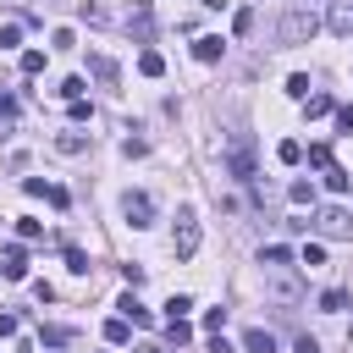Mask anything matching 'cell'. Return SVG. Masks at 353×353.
Here are the masks:
<instances>
[{
  "label": "cell",
  "instance_id": "obj_35",
  "mask_svg": "<svg viewBox=\"0 0 353 353\" xmlns=\"http://www.w3.org/2000/svg\"><path fill=\"white\" fill-rule=\"evenodd\" d=\"M331 116H336V132H353V105H336Z\"/></svg>",
  "mask_w": 353,
  "mask_h": 353
},
{
  "label": "cell",
  "instance_id": "obj_5",
  "mask_svg": "<svg viewBox=\"0 0 353 353\" xmlns=\"http://www.w3.org/2000/svg\"><path fill=\"white\" fill-rule=\"evenodd\" d=\"M121 215H127L132 226H154V199H149V193H127V199H121Z\"/></svg>",
  "mask_w": 353,
  "mask_h": 353
},
{
  "label": "cell",
  "instance_id": "obj_13",
  "mask_svg": "<svg viewBox=\"0 0 353 353\" xmlns=\"http://www.w3.org/2000/svg\"><path fill=\"white\" fill-rule=\"evenodd\" d=\"M127 336H132V325H127L121 314H116V320H105V342H110V347H127Z\"/></svg>",
  "mask_w": 353,
  "mask_h": 353
},
{
  "label": "cell",
  "instance_id": "obj_19",
  "mask_svg": "<svg viewBox=\"0 0 353 353\" xmlns=\"http://www.w3.org/2000/svg\"><path fill=\"white\" fill-rule=\"evenodd\" d=\"M55 149H61V154H83V149H88V138H83V132H61V138H55Z\"/></svg>",
  "mask_w": 353,
  "mask_h": 353
},
{
  "label": "cell",
  "instance_id": "obj_23",
  "mask_svg": "<svg viewBox=\"0 0 353 353\" xmlns=\"http://www.w3.org/2000/svg\"><path fill=\"white\" fill-rule=\"evenodd\" d=\"M188 336H193V325H188V320H165V342H176V347H182Z\"/></svg>",
  "mask_w": 353,
  "mask_h": 353
},
{
  "label": "cell",
  "instance_id": "obj_31",
  "mask_svg": "<svg viewBox=\"0 0 353 353\" xmlns=\"http://www.w3.org/2000/svg\"><path fill=\"white\" fill-rule=\"evenodd\" d=\"M83 88H88L83 77H66V83H61V99H83Z\"/></svg>",
  "mask_w": 353,
  "mask_h": 353
},
{
  "label": "cell",
  "instance_id": "obj_15",
  "mask_svg": "<svg viewBox=\"0 0 353 353\" xmlns=\"http://www.w3.org/2000/svg\"><path fill=\"white\" fill-rule=\"evenodd\" d=\"M276 160H281V165H298V160H303V143H298V138H281V143H276Z\"/></svg>",
  "mask_w": 353,
  "mask_h": 353
},
{
  "label": "cell",
  "instance_id": "obj_4",
  "mask_svg": "<svg viewBox=\"0 0 353 353\" xmlns=\"http://www.w3.org/2000/svg\"><path fill=\"white\" fill-rule=\"evenodd\" d=\"M314 232H325V237H353V215H347L342 204H325V210L314 215Z\"/></svg>",
  "mask_w": 353,
  "mask_h": 353
},
{
  "label": "cell",
  "instance_id": "obj_27",
  "mask_svg": "<svg viewBox=\"0 0 353 353\" xmlns=\"http://www.w3.org/2000/svg\"><path fill=\"white\" fill-rule=\"evenodd\" d=\"M287 199H292V204H314V182H292Z\"/></svg>",
  "mask_w": 353,
  "mask_h": 353
},
{
  "label": "cell",
  "instance_id": "obj_32",
  "mask_svg": "<svg viewBox=\"0 0 353 353\" xmlns=\"http://www.w3.org/2000/svg\"><path fill=\"white\" fill-rule=\"evenodd\" d=\"M66 116H72V121H88L94 110H88V99H66Z\"/></svg>",
  "mask_w": 353,
  "mask_h": 353
},
{
  "label": "cell",
  "instance_id": "obj_21",
  "mask_svg": "<svg viewBox=\"0 0 353 353\" xmlns=\"http://www.w3.org/2000/svg\"><path fill=\"white\" fill-rule=\"evenodd\" d=\"M320 309H325V314H342V309H347V292H342V287L320 292Z\"/></svg>",
  "mask_w": 353,
  "mask_h": 353
},
{
  "label": "cell",
  "instance_id": "obj_39",
  "mask_svg": "<svg viewBox=\"0 0 353 353\" xmlns=\"http://www.w3.org/2000/svg\"><path fill=\"white\" fill-rule=\"evenodd\" d=\"M292 353H320V342H314V336H303V342H298Z\"/></svg>",
  "mask_w": 353,
  "mask_h": 353
},
{
  "label": "cell",
  "instance_id": "obj_17",
  "mask_svg": "<svg viewBox=\"0 0 353 353\" xmlns=\"http://www.w3.org/2000/svg\"><path fill=\"white\" fill-rule=\"evenodd\" d=\"M17 237H22V243H39V237H44V221H33V215H17Z\"/></svg>",
  "mask_w": 353,
  "mask_h": 353
},
{
  "label": "cell",
  "instance_id": "obj_8",
  "mask_svg": "<svg viewBox=\"0 0 353 353\" xmlns=\"http://www.w3.org/2000/svg\"><path fill=\"white\" fill-rule=\"evenodd\" d=\"M193 55L210 66V61H221V55H226V39H221V33H199V39H193Z\"/></svg>",
  "mask_w": 353,
  "mask_h": 353
},
{
  "label": "cell",
  "instance_id": "obj_12",
  "mask_svg": "<svg viewBox=\"0 0 353 353\" xmlns=\"http://www.w3.org/2000/svg\"><path fill=\"white\" fill-rule=\"evenodd\" d=\"M243 347H248V353H276V336H270L265 325H254V331L243 336Z\"/></svg>",
  "mask_w": 353,
  "mask_h": 353
},
{
  "label": "cell",
  "instance_id": "obj_2",
  "mask_svg": "<svg viewBox=\"0 0 353 353\" xmlns=\"http://www.w3.org/2000/svg\"><path fill=\"white\" fill-rule=\"evenodd\" d=\"M226 171H232L237 182H254V138H248V132H232V138H226Z\"/></svg>",
  "mask_w": 353,
  "mask_h": 353
},
{
  "label": "cell",
  "instance_id": "obj_37",
  "mask_svg": "<svg viewBox=\"0 0 353 353\" xmlns=\"http://www.w3.org/2000/svg\"><path fill=\"white\" fill-rule=\"evenodd\" d=\"M309 160H314V165L325 171V165H331V149H325V143H309Z\"/></svg>",
  "mask_w": 353,
  "mask_h": 353
},
{
  "label": "cell",
  "instance_id": "obj_33",
  "mask_svg": "<svg viewBox=\"0 0 353 353\" xmlns=\"http://www.w3.org/2000/svg\"><path fill=\"white\" fill-rule=\"evenodd\" d=\"M298 259H303V265H309V270H314V265H325V248H320V243H309V248H303V254H298Z\"/></svg>",
  "mask_w": 353,
  "mask_h": 353
},
{
  "label": "cell",
  "instance_id": "obj_30",
  "mask_svg": "<svg viewBox=\"0 0 353 353\" xmlns=\"http://www.w3.org/2000/svg\"><path fill=\"white\" fill-rule=\"evenodd\" d=\"M50 44H55V50H77V33H72V28H55V39H50Z\"/></svg>",
  "mask_w": 353,
  "mask_h": 353
},
{
  "label": "cell",
  "instance_id": "obj_34",
  "mask_svg": "<svg viewBox=\"0 0 353 353\" xmlns=\"http://www.w3.org/2000/svg\"><path fill=\"white\" fill-rule=\"evenodd\" d=\"M66 265H72L77 276H88V254H83V248H66Z\"/></svg>",
  "mask_w": 353,
  "mask_h": 353
},
{
  "label": "cell",
  "instance_id": "obj_7",
  "mask_svg": "<svg viewBox=\"0 0 353 353\" xmlns=\"http://www.w3.org/2000/svg\"><path fill=\"white\" fill-rule=\"evenodd\" d=\"M0 276L6 281H28V254L11 243V248H0Z\"/></svg>",
  "mask_w": 353,
  "mask_h": 353
},
{
  "label": "cell",
  "instance_id": "obj_24",
  "mask_svg": "<svg viewBox=\"0 0 353 353\" xmlns=\"http://www.w3.org/2000/svg\"><path fill=\"white\" fill-rule=\"evenodd\" d=\"M72 342V325H44V347H66Z\"/></svg>",
  "mask_w": 353,
  "mask_h": 353
},
{
  "label": "cell",
  "instance_id": "obj_10",
  "mask_svg": "<svg viewBox=\"0 0 353 353\" xmlns=\"http://www.w3.org/2000/svg\"><path fill=\"white\" fill-rule=\"evenodd\" d=\"M88 72H94V77H99V83H105V88H116V77H121V72H116V61H110V55H88Z\"/></svg>",
  "mask_w": 353,
  "mask_h": 353
},
{
  "label": "cell",
  "instance_id": "obj_20",
  "mask_svg": "<svg viewBox=\"0 0 353 353\" xmlns=\"http://www.w3.org/2000/svg\"><path fill=\"white\" fill-rule=\"evenodd\" d=\"M259 265H292V248L270 243V248H259Z\"/></svg>",
  "mask_w": 353,
  "mask_h": 353
},
{
  "label": "cell",
  "instance_id": "obj_11",
  "mask_svg": "<svg viewBox=\"0 0 353 353\" xmlns=\"http://www.w3.org/2000/svg\"><path fill=\"white\" fill-rule=\"evenodd\" d=\"M270 298H276V303H298V298H303V287H298L292 276H276V281H270Z\"/></svg>",
  "mask_w": 353,
  "mask_h": 353
},
{
  "label": "cell",
  "instance_id": "obj_29",
  "mask_svg": "<svg viewBox=\"0 0 353 353\" xmlns=\"http://www.w3.org/2000/svg\"><path fill=\"white\" fill-rule=\"evenodd\" d=\"M188 309H193V298H182V292H171V303H165V314H171V320H182Z\"/></svg>",
  "mask_w": 353,
  "mask_h": 353
},
{
  "label": "cell",
  "instance_id": "obj_18",
  "mask_svg": "<svg viewBox=\"0 0 353 353\" xmlns=\"http://www.w3.org/2000/svg\"><path fill=\"white\" fill-rule=\"evenodd\" d=\"M331 110H336L331 94H309V99H303V116H331Z\"/></svg>",
  "mask_w": 353,
  "mask_h": 353
},
{
  "label": "cell",
  "instance_id": "obj_3",
  "mask_svg": "<svg viewBox=\"0 0 353 353\" xmlns=\"http://www.w3.org/2000/svg\"><path fill=\"white\" fill-rule=\"evenodd\" d=\"M171 248H176V259H193V254H199V215H193V210H182V215H176Z\"/></svg>",
  "mask_w": 353,
  "mask_h": 353
},
{
  "label": "cell",
  "instance_id": "obj_22",
  "mask_svg": "<svg viewBox=\"0 0 353 353\" xmlns=\"http://www.w3.org/2000/svg\"><path fill=\"white\" fill-rule=\"evenodd\" d=\"M11 127H17V99H11V94H0V138H6Z\"/></svg>",
  "mask_w": 353,
  "mask_h": 353
},
{
  "label": "cell",
  "instance_id": "obj_38",
  "mask_svg": "<svg viewBox=\"0 0 353 353\" xmlns=\"http://www.w3.org/2000/svg\"><path fill=\"white\" fill-rule=\"evenodd\" d=\"M17 331H22V320H17V314H0V342H6V336H17Z\"/></svg>",
  "mask_w": 353,
  "mask_h": 353
},
{
  "label": "cell",
  "instance_id": "obj_25",
  "mask_svg": "<svg viewBox=\"0 0 353 353\" xmlns=\"http://www.w3.org/2000/svg\"><path fill=\"white\" fill-rule=\"evenodd\" d=\"M22 72L39 77V72H44V50H22Z\"/></svg>",
  "mask_w": 353,
  "mask_h": 353
},
{
  "label": "cell",
  "instance_id": "obj_26",
  "mask_svg": "<svg viewBox=\"0 0 353 353\" xmlns=\"http://www.w3.org/2000/svg\"><path fill=\"white\" fill-rule=\"evenodd\" d=\"M287 94L303 105V99H309V77H303V72H292V77H287Z\"/></svg>",
  "mask_w": 353,
  "mask_h": 353
},
{
  "label": "cell",
  "instance_id": "obj_36",
  "mask_svg": "<svg viewBox=\"0 0 353 353\" xmlns=\"http://www.w3.org/2000/svg\"><path fill=\"white\" fill-rule=\"evenodd\" d=\"M248 28H254V11H248V6H243V11H237V17H232V33H248Z\"/></svg>",
  "mask_w": 353,
  "mask_h": 353
},
{
  "label": "cell",
  "instance_id": "obj_14",
  "mask_svg": "<svg viewBox=\"0 0 353 353\" xmlns=\"http://www.w3.org/2000/svg\"><path fill=\"white\" fill-rule=\"evenodd\" d=\"M138 72H143V77H160V72H165V55H160V50H143V55H138Z\"/></svg>",
  "mask_w": 353,
  "mask_h": 353
},
{
  "label": "cell",
  "instance_id": "obj_1",
  "mask_svg": "<svg viewBox=\"0 0 353 353\" xmlns=\"http://www.w3.org/2000/svg\"><path fill=\"white\" fill-rule=\"evenodd\" d=\"M314 33H320V17H314L309 6H287V17H281V33H276V39L292 50V44H309Z\"/></svg>",
  "mask_w": 353,
  "mask_h": 353
},
{
  "label": "cell",
  "instance_id": "obj_28",
  "mask_svg": "<svg viewBox=\"0 0 353 353\" xmlns=\"http://www.w3.org/2000/svg\"><path fill=\"white\" fill-rule=\"evenodd\" d=\"M11 44H22V22H6L0 28V50H11Z\"/></svg>",
  "mask_w": 353,
  "mask_h": 353
},
{
  "label": "cell",
  "instance_id": "obj_16",
  "mask_svg": "<svg viewBox=\"0 0 353 353\" xmlns=\"http://www.w3.org/2000/svg\"><path fill=\"white\" fill-rule=\"evenodd\" d=\"M325 188H331V193H347V188H353V176H347V171L331 160V165H325Z\"/></svg>",
  "mask_w": 353,
  "mask_h": 353
},
{
  "label": "cell",
  "instance_id": "obj_6",
  "mask_svg": "<svg viewBox=\"0 0 353 353\" xmlns=\"http://www.w3.org/2000/svg\"><path fill=\"white\" fill-rule=\"evenodd\" d=\"M325 28L336 39H347L353 33V0H325Z\"/></svg>",
  "mask_w": 353,
  "mask_h": 353
},
{
  "label": "cell",
  "instance_id": "obj_9",
  "mask_svg": "<svg viewBox=\"0 0 353 353\" xmlns=\"http://www.w3.org/2000/svg\"><path fill=\"white\" fill-rule=\"evenodd\" d=\"M116 309H121V320H127V325H149V320H154V314H149L132 292H121V303H116Z\"/></svg>",
  "mask_w": 353,
  "mask_h": 353
}]
</instances>
